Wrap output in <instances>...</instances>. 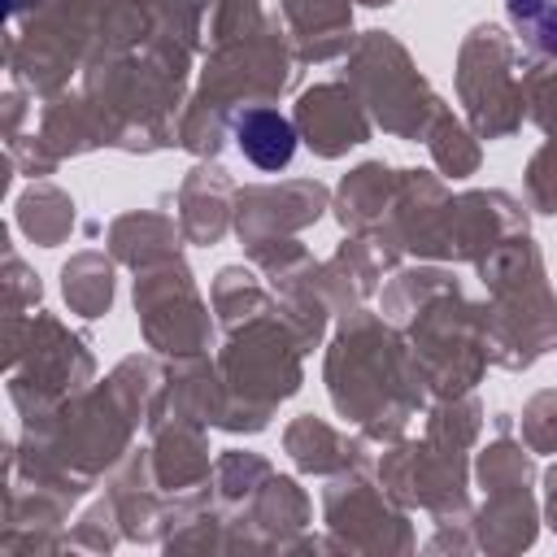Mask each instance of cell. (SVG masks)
<instances>
[{"label": "cell", "mask_w": 557, "mask_h": 557, "mask_svg": "<svg viewBox=\"0 0 557 557\" xmlns=\"http://www.w3.org/2000/svg\"><path fill=\"white\" fill-rule=\"evenodd\" d=\"M235 144L257 170H283L296 152V126L274 109H244L235 117Z\"/></svg>", "instance_id": "cell-1"}, {"label": "cell", "mask_w": 557, "mask_h": 557, "mask_svg": "<svg viewBox=\"0 0 557 557\" xmlns=\"http://www.w3.org/2000/svg\"><path fill=\"white\" fill-rule=\"evenodd\" d=\"M518 39L544 57H557V0H505Z\"/></svg>", "instance_id": "cell-2"}]
</instances>
